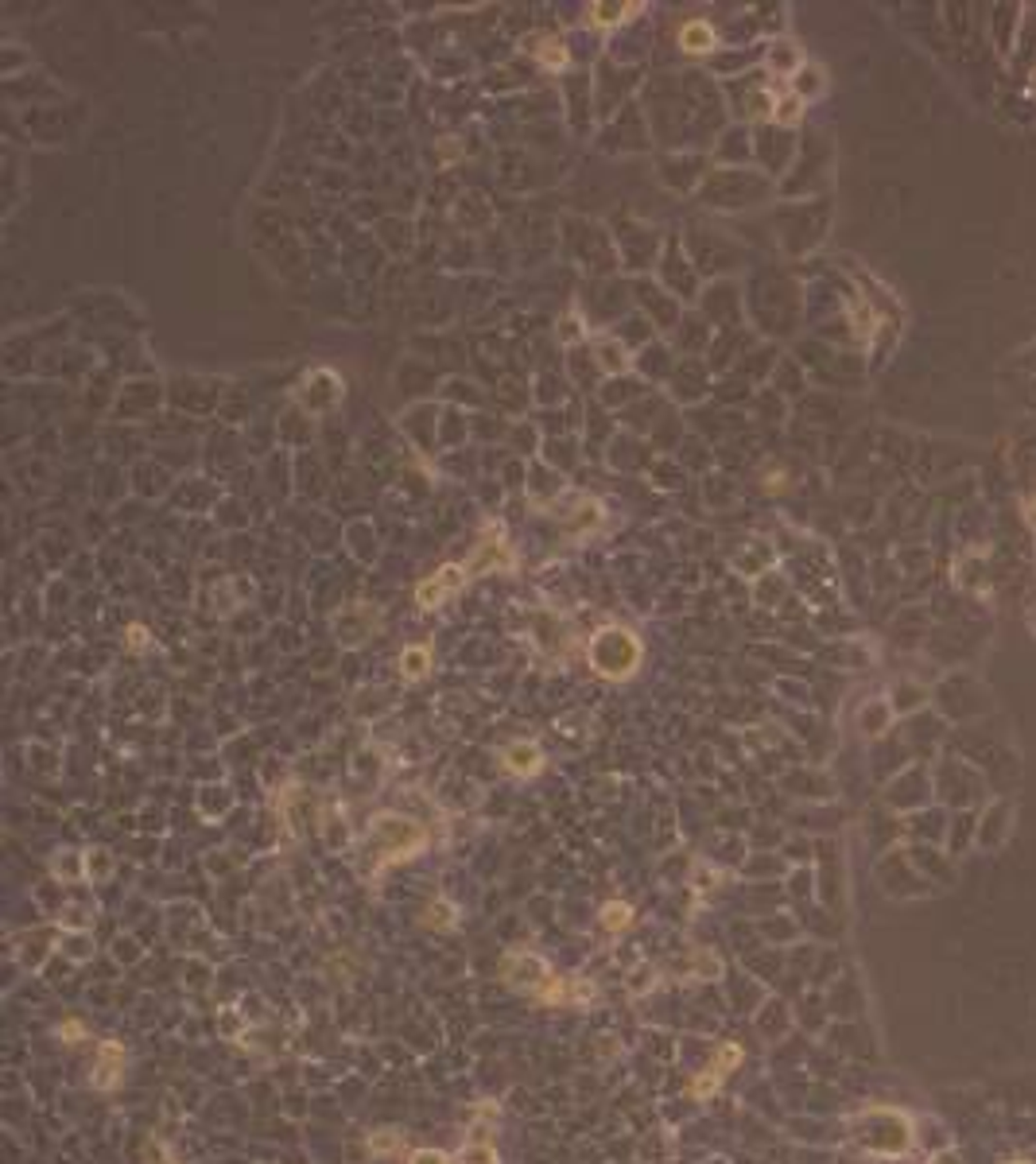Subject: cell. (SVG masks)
<instances>
[{"label":"cell","mask_w":1036,"mask_h":1164,"mask_svg":"<svg viewBox=\"0 0 1036 1164\" xmlns=\"http://www.w3.org/2000/svg\"><path fill=\"white\" fill-rule=\"evenodd\" d=\"M373 842L381 846L384 862H400V858H411V854H416V850L427 842V835L420 831L416 823H408V819L381 815V819L373 823Z\"/></svg>","instance_id":"cell-1"},{"label":"cell","mask_w":1036,"mask_h":1164,"mask_svg":"<svg viewBox=\"0 0 1036 1164\" xmlns=\"http://www.w3.org/2000/svg\"><path fill=\"white\" fill-rule=\"evenodd\" d=\"M501 970H505V982L509 986H516V990H528L532 998L548 986L552 982V967L540 959V955H532V951H516V955H505V963H501Z\"/></svg>","instance_id":"cell-2"},{"label":"cell","mask_w":1036,"mask_h":1164,"mask_svg":"<svg viewBox=\"0 0 1036 1164\" xmlns=\"http://www.w3.org/2000/svg\"><path fill=\"white\" fill-rule=\"evenodd\" d=\"M621 649H637L629 633L610 629V633H602L598 640H594L590 656H594V664H598L602 676H629V671H633L637 656H621Z\"/></svg>","instance_id":"cell-3"},{"label":"cell","mask_w":1036,"mask_h":1164,"mask_svg":"<svg viewBox=\"0 0 1036 1164\" xmlns=\"http://www.w3.org/2000/svg\"><path fill=\"white\" fill-rule=\"evenodd\" d=\"M741 1064V1048L738 1044H722L718 1052H714V1059L695 1075V1083H691V1095L695 1099H711L718 1086H722V1079H727L734 1068Z\"/></svg>","instance_id":"cell-4"},{"label":"cell","mask_w":1036,"mask_h":1164,"mask_svg":"<svg viewBox=\"0 0 1036 1164\" xmlns=\"http://www.w3.org/2000/svg\"><path fill=\"white\" fill-rule=\"evenodd\" d=\"M466 575H470L466 567H443V571H435L431 579H424V582H420V590H416L420 606H424V610H435L439 602L451 598V594L466 582Z\"/></svg>","instance_id":"cell-5"},{"label":"cell","mask_w":1036,"mask_h":1164,"mask_svg":"<svg viewBox=\"0 0 1036 1164\" xmlns=\"http://www.w3.org/2000/svg\"><path fill=\"white\" fill-rule=\"evenodd\" d=\"M121 1075H124V1048H121L117 1041H101L97 1059H94V1075H90V1083H94V1086H101V1091H109V1086H117V1083H121Z\"/></svg>","instance_id":"cell-6"},{"label":"cell","mask_w":1036,"mask_h":1164,"mask_svg":"<svg viewBox=\"0 0 1036 1164\" xmlns=\"http://www.w3.org/2000/svg\"><path fill=\"white\" fill-rule=\"evenodd\" d=\"M505 769H509V772H516V776H536V772L543 769V754H540V745H532V741H516V745H509V749H505Z\"/></svg>","instance_id":"cell-7"},{"label":"cell","mask_w":1036,"mask_h":1164,"mask_svg":"<svg viewBox=\"0 0 1036 1164\" xmlns=\"http://www.w3.org/2000/svg\"><path fill=\"white\" fill-rule=\"evenodd\" d=\"M680 43H683L687 50H695V55H703V50L714 47V28H711L707 20H691V23H683Z\"/></svg>","instance_id":"cell-8"},{"label":"cell","mask_w":1036,"mask_h":1164,"mask_svg":"<svg viewBox=\"0 0 1036 1164\" xmlns=\"http://www.w3.org/2000/svg\"><path fill=\"white\" fill-rule=\"evenodd\" d=\"M629 924H633V909H629V904H621V900L602 904V927H606V931H626Z\"/></svg>","instance_id":"cell-9"},{"label":"cell","mask_w":1036,"mask_h":1164,"mask_svg":"<svg viewBox=\"0 0 1036 1164\" xmlns=\"http://www.w3.org/2000/svg\"><path fill=\"white\" fill-rule=\"evenodd\" d=\"M718 970H722V967H718V959H714L711 951L698 947V951L691 955V967H687V974H691L695 982H711V978H718Z\"/></svg>","instance_id":"cell-10"},{"label":"cell","mask_w":1036,"mask_h":1164,"mask_svg":"<svg viewBox=\"0 0 1036 1164\" xmlns=\"http://www.w3.org/2000/svg\"><path fill=\"white\" fill-rule=\"evenodd\" d=\"M458 1160H462V1164H501V1160H497V1149L489 1145V1142H466L462 1153H458Z\"/></svg>","instance_id":"cell-11"},{"label":"cell","mask_w":1036,"mask_h":1164,"mask_svg":"<svg viewBox=\"0 0 1036 1164\" xmlns=\"http://www.w3.org/2000/svg\"><path fill=\"white\" fill-rule=\"evenodd\" d=\"M427 664H431V653H427V649H404V656H400V668H404L408 680H420L424 671H427Z\"/></svg>","instance_id":"cell-12"},{"label":"cell","mask_w":1036,"mask_h":1164,"mask_svg":"<svg viewBox=\"0 0 1036 1164\" xmlns=\"http://www.w3.org/2000/svg\"><path fill=\"white\" fill-rule=\"evenodd\" d=\"M629 12H640V5H594L590 20L594 23H617V20H629Z\"/></svg>","instance_id":"cell-13"},{"label":"cell","mask_w":1036,"mask_h":1164,"mask_svg":"<svg viewBox=\"0 0 1036 1164\" xmlns=\"http://www.w3.org/2000/svg\"><path fill=\"white\" fill-rule=\"evenodd\" d=\"M400 1142H404V1133H400V1129H377V1133L369 1137V1149L384 1157V1153H396V1149H400Z\"/></svg>","instance_id":"cell-14"},{"label":"cell","mask_w":1036,"mask_h":1164,"mask_svg":"<svg viewBox=\"0 0 1036 1164\" xmlns=\"http://www.w3.org/2000/svg\"><path fill=\"white\" fill-rule=\"evenodd\" d=\"M772 109H776V121H781V124H796V121H799V109H804V97H799V93H788L784 101H776Z\"/></svg>","instance_id":"cell-15"},{"label":"cell","mask_w":1036,"mask_h":1164,"mask_svg":"<svg viewBox=\"0 0 1036 1164\" xmlns=\"http://www.w3.org/2000/svg\"><path fill=\"white\" fill-rule=\"evenodd\" d=\"M427 924H431V927H451V924H454V909H451V904H431V909H427Z\"/></svg>","instance_id":"cell-16"},{"label":"cell","mask_w":1036,"mask_h":1164,"mask_svg":"<svg viewBox=\"0 0 1036 1164\" xmlns=\"http://www.w3.org/2000/svg\"><path fill=\"white\" fill-rule=\"evenodd\" d=\"M408 1164H451V1157L439 1153V1149H416L408 1157Z\"/></svg>","instance_id":"cell-17"},{"label":"cell","mask_w":1036,"mask_h":1164,"mask_svg":"<svg viewBox=\"0 0 1036 1164\" xmlns=\"http://www.w3.org/2000/svg\"><path fill=\"white\" fill-rule=\"evenodd\" d=\"M873 722H877V730H882L885 722H889V711H885V707H882V711L866 707V711H862V730H866V734H873Z\"/></svg>","instance_id":"cell-18"},{"label":"cell","mask_w":1036,"mask_h":1164,"mask_svg":"<svg viewBox=\"0 0 1036 1164\" xmlns=\"http://www.w3.org/2000/svg\"><path fill=\"white\" fill-rule=\"evenodd\" d=\"M86 873H90V877H106V873H109V858H106V854L97 850V858L86 862Z\"/></svg>","instance_id":"cell-19"},{"label":"cell","mask_w":1036,"mask_h":1164,"mask_svg":"<svg viewBox=\"0 0 1036 1164\" xmlns=\"http://www.w3.org/2000/svg\"><path fill=\"white\" fill-rule=\"evenodd\" d=\"M59 1037H66V1044H74L78 1037H82V1025H74V1021H66V1025H59Z\"/></svg>","instance_id":"cell-20"},{"label":"cell","mask_w":1036,"mask_h":1164,"mask_svg":"<svg viewBox=\"0 0 1036 1164\" xmlns=\"http://www.w3.org/2000/svg\"><path fill=\"white\" fill-rule=\"evenodd\" d=\"M1029 521H1032V525H1036V497H1032V501H1029Z\"/></svg>","instance_id":"cell-21"},{"label":"cell","mask_w":1036,"mask_h":1164,"mask_svg":"<svg viewBox=\"0 0 1036 1164\" xmlns=\"http://www.w3.org/2000/svg\"><path fill=\"white\" fill-rule=\"evenodd\" d=\"M1001 1164H1032V1160H1025V1157H1014V1160H1001Z\"/></svg>","instance_id":"cell-22"},{"label":"cell","mask_w":1036,"mask_h":1164,"mask_svg":"<svg viewBox=\"0 0 1036 1164\" xmlns=\"http://www.w3.org/2000/svg\"><path fill=\"white\" fill-rule=\"evenodd\" d=\"M1032 93H1036V74H1032Z\"/></svg>","instance_id":"cell-23"}]
</instances>
